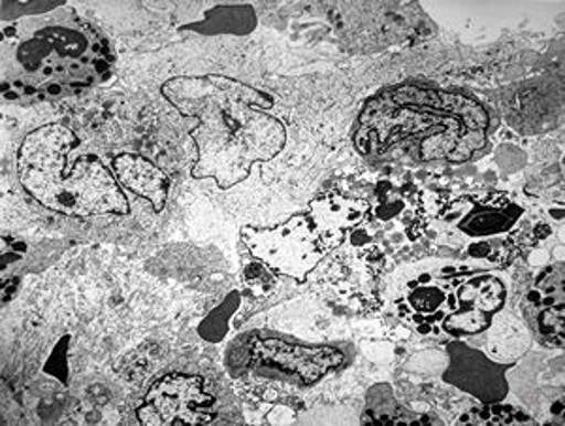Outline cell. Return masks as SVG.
<instances>
[{"mask_svg": "<svg viewBox=\"0 0 565 426\" xmlns=\"http://www.w3.org/2000/svg\"><path fill=\"white\" fill-rule=\"evenodd\" d=\"M162 97L191 117L196 127V162L191 175L212 178L221 189L247 180L258 162H268L287 143L285 125L271 114L274 98L226 76H180L161 87Z\"/></svg>", "mask_w": 565, "mask_h": 426, "instance_id": "6da1fadb", "label": "cell"}, {"mask_svg": "<svg viewBox=\"0 0 565 426\" xmlns=\"http://www.w3.org/2000/svg\"><path fill=\"white\" fill-rule=\"evenodd\" d=\"M490 129V111L468 93L398 85L364 106L354 146L362 156H381L412 143L420 161L466 162L487 148Z\"/></svg>", "mask_w": 565, "mask_h": 426, "instance_id": "7a4b0ae2", "label": "cell"}, {"mask_svg": "<svg viewBox=\"0 0 565 426\" xmlns=\"http://www.w3.org/2000/svg\"><path fill=\"white\" fill-rule=\"evenodd\" d=\"M114 61L108 40L71 8L26 15L2 39L4 97H71L106 82Z\"/></svg>", "mask_w": 565, "mask_h": 426, "instance_id": "3957f363", "label": "cell"}, {"mask_svg": "<svg viewBox=\"0 0 565 426\" xmlns=\"http://www.w3.org/2000/svg\"><path fill=\"white\" fill-rule=\"evenodd\" d=\"M77 143V136L65 125H44L29 132L18 151L23 189L39 204L63 215H127L129 199L98 157L79 156L71 161Z\"/></svg>", "mask_w": 565, "mask_h": 426, "instance_id": "277c9868", "label": "cell"}, {"mask_svg": "<svg viewBox=\"0 0 565 426\" xmlns=\"http://www.w3.org/2000/svg\"><path fill=\"white\" fill-rule=\"evenodd\" d=\"M232 375H266L311 387L345 366L348 356L332 345H309L276 332H247L231 343L225 356Z\"/></svg>", "mask_w": 565, "mask_h": 426, "instance_id": "5b68a950", "label": "cell"}, {"mask_svg": "<svg viewBox=\"0 0 565 426\" xmlns=\"http://www.w3.org/2000/svg\"><path fill=\"white\" fill-rule=\"evenodd\" d=\"M477 270L463 258H426L392 278L394 313L420 332L439 334L445 317L458 310L457 285Z\"/></svg>", "mask_w": 565, "mask_h": 426, "instance_id": "8992f818", "label": "cell"}, {"mask_svg": "<svg viewBox=\"0 0 565 426\" xmlns=\"http://www.w3.org/2000/svg\"><path fill=\"white\" fill-rule=\"evenodd\" d=\"M239 236L253 257L270 266L277 276L300 284L319 268L328 253L309 213H296L274 228L244 226Z\"/></svg>", "mask_w": 565, "mask_h": 426, "instance_id": "52a82bcc", "label": "cell"}, {"mask_svg": "<svg viewBox=\"0 0 565 426\" xmlns=\"http://www.w3.org/2000/svg\"><path fill=\"white\" fill-rule=\"evenodd\" d=\"M136 415L141 425H207L217 404L199 375L168 374L149 385Z\"/></svg>", "mask_w": 565, "mask_h": 426, "instance_id": "ba28073f", "label": "cell"}, {"mask_svg": "<svg viewBox=\"0 0 565 426\" xmlns=\"http://www.w3.org/2000/svg\"><path fill=\"white\" fill-rule=\"evenodd\" d=\"M526 215V206L509 191L463 194L449 202L441 221L468 239L500 238L513 233Z\"/></svg>", "mask_w": 565, "mask_h": 426, "instance_id": "9c48e42d", "label": "cell"}, {"mask_svg": "<svg viewBox=\"0 0 565 426\" xmlns=\"http://www.w3.org/2000/svg\"><path fill=\"white\" fill-rule=\"evenodd\" d=\"M385 249L392 238L415 242L424 231L423 194L412 183L383 180L373 189L370 213L364 221Z\"/></svg>", "mask_w": 565, "mask_h": 426, "instance_id": "30bf717a", "label": "cell"}, {"mask_svg": "<svg viewBox=\"0 0 565 426\" xmlns=\"http://www.w3.org/2000/svg\"><path fill=\"white\" fill-rule=\"evenodd\" d=\"M449 366L445 369L444 382L462 393L473 396L481 404L503 402L509 396L508 372L513 364H500L481 349L471 348L463 340L447 345Z\"/></svg>", "mask_w": 565, "mask_h": 426, "instance_id": "8fae6325", "label": "cell"}, {"mask_svg": "<svg viewBox=\"0 0 565 426\" xmlns=\"http://www.w3.org/2000/svg\"><path fill=\"white\" fill-rule=\"evenodd\" d=\"M564 265L548 266L522 298V313L530 329L548 345H564Z\"/></svg>", "mask_w": 565, "mask_h": 426, "instance_id": "7c38bea8", "label": "cell"}, {"mask_svg": "<svg viewBox=\"0 0 565 426\" xmlns=\"http://www.w3.org/2000/svg\"><path fill=\"white\" fill-rule=\"evenodd\" d=\"M370 201L340 193H327L311 201L309 217L327 252H334L366 221Z\"/></svg>", "mask_w": 565, "mask_h": 426, "instance_id": "4fadbf2b", "label": "cell"}, {"mask_svg": "<svg viewBox=\"0 0 565 426\" xmlns=\"http://www.w3.org/2000/svg\"><path fill=\"white\" fill-rule=\"evenodd\" d=\"M111 167L122 189L148 201L154 212L164 210L170 194V178L153 161L140 153H121L114 159Z\"/></svg>", "mask_w": 565, "mask_h": 426, "instance_id": "5bb4252c", "label": "cell"}, {"mask_svg": "<svg viewBox=\"0 0 565 426\" xmlns=\"http://www.w3.org/2000/svg\"><path fill=\"white\" fill-rule=\"evenodd\" d=\"M457 300L458 308H473L495 316L508 302V287L492 271H473L457 285Z\"/></svg>", "mask_w": 565, "mask_h": 426, "instance_id": "9a60e30c", "label": "cell"}, {"mask_svg": "<svg viewBox=\"0 0 565 426\" xmlns=\"http://www.w3.org/2000/svg\"><path fill=\"white\" fill-rule=\"evenodd\" d=\"M257 12L249 4H225V7H215L204 13V20L194 21L191 25H185V31L193 33L207 34H236L245 36L257 29Z\"/></svg>", "mask_w": 565, "mask_h": 426, "instance_id": "2e32d148", "label": "cell"}, {"mask_svg": "<svg viewBox=\"0 0 565 426\" xmlns=\"http://www.w3.org/2000/svg\"><path fill=\"white\" fill-rule=\"evenodd\" d=\"M423 415L413 414L407 407L402 406L392 388L386 383H380L370 388L367 393L366 414L362 423H426Z\"/></svg>", "mask_w": 565, "mask_h": 426, "instance_id": "e0dca14e", "label": "cell"}, {"mask_svg": "<svg viewBox=\"0 0 565 426\" xmlns=\"http://www.w3.org/2000/svg\"><path fill=\"white\" fill-rule=\"evenodd\" d=\"M463 260L476 266L477 270H494L505 268L513 263L516 249L511 239L500 238L469 239L462 249Z\"/></svg>", "mask_w": 565, "mask_h": 426, "instance_id": "ac0fdd59", "label": "cell"}, {"mask_svg": "<svg viewBox=\"0 0 565 426\" xmlns=\"http://www.w3.org/2000/svg\"><path fill=\"white\" fill-rule=\"evenodd\" d=\"M492 319H494V316L482 313V311L473 310V308H458V310L445 317L444 323H441V332L449 334L455 340L477 337V334H482L492 327Z\"/></svg>", "mask_w": 565, "mask_h": 426, "instance_id": "d6986e66", "label": "cell"}, {"mask_svg": "<svg viewBox=\"0 0 565 426\" xmlns=\"http://www.w3.org/2000/svg\"><path fill=\"white\" fill-rule=\"evenodd\" d=\"M521 423H533V419L503 402L473 407L458 419V425H521Z\"/></svg>", "mask_w": 565, "mask_h": 426, "instance_id": "ffe728a7", "label": "cell"}, {"mask_svg": "<svg viewBox=\"0 0 565 426\" xmlns=\"http://www.w3.org/2000/svg\"><path fill=\"white\" fill-rule=\"evenodd\" d=\"M239 300H242V297H239L238 291L228 292L225 300L218 303L212 313H207L206 319L199 324L200 337L210 343L221 342L228 334L231 319L238 311Z\"/></svg>", "mask_w": 565, "mask_h": 426, "instance_id": "44dd1931", "label": "cell"}, {"mask_svg": "<svg viewBox=\"0 0 565 426\" xmlns=\"http://www.w3.org/2000/svg\"><path fill=\"white\" fill-rule=\"evenodd\" d=\"M244 284L255 297H270L279 285L276 271L258 258H250L244 266Z\"/></svg>", "mask_w": 565, "mask_h": 426, "instance_id": "7402d4cb", "label": "cell"}]
</instances>
